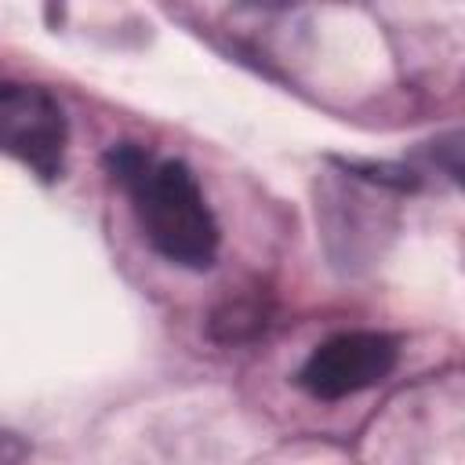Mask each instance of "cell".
I'll use <instances>...</instances> for the list:
<instances>
[{
	"label": "cell",
	"instance_id": "cell-1",
	"mask_svg": "<svg viewBox=\"0 0 465 465\" xmlns=\"http://www.w3.org/2000/svg\"><path fill=\"white\" fill-rule=\"evenodd\" d=\"M105 171L131 200L138 225L156 254L185 269H211L218 254V225L196 174L182 160H156L134 142L105 153Z\"/></svg>",
	"mask_w": 465,
	"mask_h": 465
},
{
	"label": "cell",
	"instance_id": "cell-2",
	"mask_svg": "<svg viewBox=\"0 0 465 465\" xmlns=\"http://www.w3.org/2000/svg\"><path fill=\"white\" fill-rule=\"evenodd\" d=\"M65 138V113L51 91L33 84H0V153L51 182L62 174Z\"/></svg>",
	"mask_w": 465,
	"mask_h": 465
},
{
	"label": "cell",
	"instance_id": "cell-3",
	"mask_svg": "<svg viewBox=\"0 0 465 465\" xmlns=\"http://www.w3.org/2000/svg\"><path fill=\"white\" fill-rule=\"evenodd\" d=\"M400 360V349L381 331H345L320 341L298 371V385L316 400H345L381 385Z\"/></svg>",
	"mask_w": 465,
	"mask_h": 465
},
{
	"label": "cell",
	"instance_id": "cell-4",
	"mask_svg": "<svg viewBox=\"0 0 465 465\" xmlns=\"http://www.w3.org/2000/svg\"><path fill=\"white\" fill-rule=\"evenodd\" d=\"M262 323H265V316H262V309L258 305H247V302H232V305H225L222 312H214V334L222 338V341H240V338H251L254 331H262Z\"/></svg>",
	"mask_w": 465,
	"mask_h": 465
},
{
	"label": "cell",
	"instance_id": "cell-5",
	"mask_svg": "<svg viewBox=\"0 0 465 465\" xmlns=\"http://www.w3.org/2000/svg\"><path fill=\"white\" fill-rule=\"evenodd\" d=\"M25 458H29V443L18 432L0 429V465H25Z\"/></svg>",
	"mask_w": 465,
	"mask_h": 465
}]
</instances>
